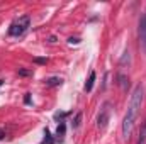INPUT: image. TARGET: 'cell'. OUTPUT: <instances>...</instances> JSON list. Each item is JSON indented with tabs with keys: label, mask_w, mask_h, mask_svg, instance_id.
<instances>
[{
	"label": "cell",
	"mask_w": 146,
	"mask_h": 144,
	"mask_svg": "<svg viewBox=\"0 0 146 144\" xmlns=\"http://www.w3.org/2000/svg\"><path fill=\"white\" fill-rule=\"evenodd\" d=\"M143 93H145L143 85H141V83L136 85V88L133 90L131 100H129L127 114H126L124 122H122V137H124V139H129V137H131V132H133L134 122H136V119H138L139 108H141V104H143Z\"/></svg>",
	"instance_id": "1"
},
{
	"label": "cell",
	"mask_w": 146,
	"mask_h": 144,
	"mask_svg": "<svg viewBox=\"0 0 146 144\" xmlns=\"http://www.w3.org/2000/svg\"><path fill=\"white\" fill-rule=\"evenodd\" d=\"M29 26H31V17H29V15H22V17H19V19L9 27V36L21 37L27 29H29Z\"/></svg>",
	"instance_id": "2"
},
{
	"label": "cell",
	"mask_w": 146,
	"mask_h": 144,
	"mask_svg": "<svg viewBox=\"0 0 146 144\" xmlns=\"http://www.w3.org/2000/svg\"><path fill=\"white\" fill-rule=\"evenodd\" d=\"M109 105L106 104L104 108L100 110V114H99V117H97V126L100 127V129H106V126H107V122H109Z\"/></svg>",
	"instance_id": "3"
},
{
	"label": "cell",
	"mask_w": 146,
	"mask_h": 144,
	"mask_svg": "<svg viewBox=\"0 0 146 144\" xmlns=\"http://www.w3.org/2000/svg\"><path fill=\"white\" fill-rule=\"evenodd\" d=\"M139 44H141V48L145 49L146 53V14L141 17V20H139Z\"/></svg>",
	"instance_id": "4"
},
{
	"label": "cell",
	"mask_w": 146,
	"mask_h": 144,
	"mask_svg": "<svg viewBox=\"0 0 146 144\" xmlns=\"http://www.w3.org/2000/svg\"><path fill=\"white\" fill-rule=\"evenodd\" d=\"M44 83H46V87H49V88H51V87H60V85L63 83V80H61L60 76H51V78H48Z\"/></svg>",
	"instance_id": "5"
},
{
	"label": "cell",
	"mask_w": 146,
	"mask_h": 144,
	"mask_svg": "<svg viewBox=\"0 0 146 144\" xmlns=\"http://www.w3.org/2000/svg\"><path fill=\"white\" fill-rule=\"evenodd\" d=\"M94 83H95V71H90V76H88V80H87V83H85V92H92V88H94Z\"/></svg>",
	"instance_id": "6"
},
{
	"label": "cell",
	"mask_w": 146,
	"mask_h": 144,
	"mask_svg": "<svg viewBox=\"0 0 146 144\" xmlns=\"http://www.w3.org/2000/svg\"><path fill=\"white\" fill-rule=\"evenodd\" d=\"M65 129H66V124L65 122H60L58 129H56V137L60 139V143H63V136H65Z\"/></svg>",
	"instance_id": "7"
},
{
	"label": "cell",
	"mask_w": 146,
	"mask_h": 144,
	"mask_svg": "<svg viewBox=\"0 0 146 144\" xmlns=\"http://www.w3.org/2000/svg\"><path fill=\"white\" fill-rule=\"evenodd\" d=\"M117 80H119L121 88H122V90H127V87H129V80H127V76H124V75H117Z\"/></svg>",
	"instance_id": "8"
},
{
	"label": "cell",
	"mask_w": 146,
	"mask_h": 144,
	"mask_svg": "<svg viewBox=\"0 0 146 144\" xmlns=\"http://www.w3.org/2000/svg\"><path fill=\"white\" fill-rule=\"evenodd\" d=\"M138 144H146V120H145V124L141 126V131H139V139H138Z\"/></svg>",
	"instance_id": "9"
},
{
	"label": "cell",
	"mask_w": 146,
	"mask_h": 144,
	"mask_svg": "<svg viewBox=\"0 0 146 144\" xmlns=\"http://www.w3.org/2000/svg\"><path fill=\"white\" fill-rule=\"evenodd\" d=\"M53 143H54V139H53L51 132H49L48 129H44V139H42V143L41 144H53Z\"/></svg>",
	"instance_id": "10"
},
{
	"label": "cell",
	"mask_w": 146,
	"mask_h": 144,
	"mask_svg": "<svg viewBox=\"0 0 146 144\" xmlns=\"http://www.w3.org/2000/svg\"><path fill=\"white\" fill-rule=\"evenodd\" d=\"M19 76H33V70H24V68H19Z\"/></svg>",
	"instance_id": "11"
},
{
	"label": "cell",
	"mask_w": 146,
	"mask_h": 144,
	"mask_svg": "<svg viewBox=\"0 0 146 144\" xmlns=\"http://www.w3.org/2000/svg\"><path fill=\"white\" fill-rule=\"evenodd\" d=\"M80 120H82V114L78 112V114L75 115V120H73V129H76V127H80Z\"/></svg>",
	"instance_id": "12"
},
{
	"label": "cell",
	"mask_w": 146,
	"mask_h": 144,
	"mask_svg": "<svg viewBox=\"0 0 146 144\" xmlns=\"http://www.w3.org/2000/svg\"><path fill=\"white\" fill-rule=\"evenodd\" d=\"M66 115H68L66 112H56V114H54V119H56V120H60V122H63V119H65Z\"/></svg>",
	"instance_id": "13"
},
{
	"label": "cell",
	"mask_w": 146,
	"mask_h": 144,
	"mask_svg": "<svg viewBox=\"0 0 146 144\" xmlns=\"http://www.w3.org/2000/svg\"><path fill=\"white\" fill-rule=\"evenodd\" d=\"M34 63H37V65H46L48 59L46 58H34Z\"/></svg>",
	"instance_id": "14"
},
{
	"label": "cell",
	"mask_w": 146,
	"mask_h": 144,
	"mask_svg": "<svg viewBox=\"0 0 146 144\" xmlns=\"http://www.w3.org/2000/svg\"><path fill=\"white\" fill-rule=\"evenodd\" d=\"M68 42H70V44H80V39H78V37H70Z\"/></svg>",
	"instance_id": "15"
},
{
	"label": "cell",
	"mask_w": 146,
	"mask_h": 144,
	"mask_svg": "<svg viewBox=\"0 0 146 144\" xmlns=\"http://www.w3.org/2000/svg\"><path fill=\"white\" fill-rule=\"evenodd\" d=\"M24 102H26V104H31V95H29V93H26V97H24Z\"/></svg>",
	"instance_id": "16"
},
{
	"label": "cell",
	"mask_w": 146,
	"mask_h": 144,
	"mask_svg": "<svg viewBox=\"0 0 146 144\" xmlns=\"http://www.w3.org/2000/svg\"><path fill=\"white\" fill-rule=\"evenodd\" d=\"M3 137H5V134H3V132H0V139H3Z\"/></svg>",
	"instance_id": "17"
},
{
	"label": "cell",
	"mask_w": 146,
	"mask_h": 144,
	"mask_svg": "<svg viewBox=\"0 0 146 144\" xmlns=\"http://www.w3.org/2000/svg\"><path fill=\"white\" fill-rule=\"evenodd\" d=\"M0 85H3V80H0Z\"/></svg>",
	"instance_id": "18"
}]
</instances>
